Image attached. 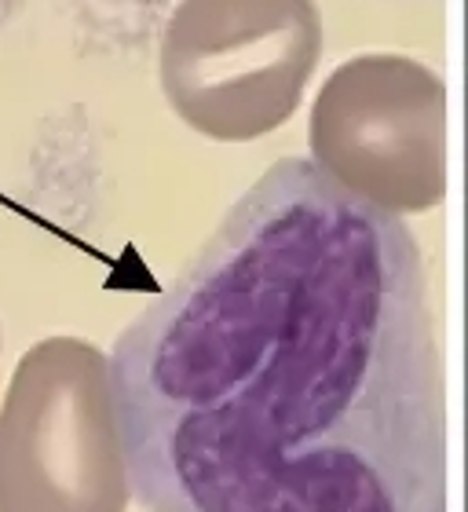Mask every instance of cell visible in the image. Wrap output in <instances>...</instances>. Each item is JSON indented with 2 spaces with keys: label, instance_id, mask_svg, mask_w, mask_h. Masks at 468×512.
Segmentation results:
<instances>
[{
  "label": "cell",
  "instance_id": "6da1fadb",
  "mask_svg": "<svg viewBox=\"0 0 468 512\" xmlns=\"http://www.w3.org/2000/svg\"><path fill=\"white\" fill-rule=\"evenodd\" d=\"M143 512H447V403L403 216L282 158L110 355Z\"/></svg>",
  "mask_w": 468,
  "mask_h": 512
},
{
  "label": "cell",
  "instance_id": "7a4b0ae2",
  "mask_svg": "<svg viewBox=\"0 0 468 512\" xmlns=\"http://www.w3.org/2000/svg\"><path fill=\"white\" fill-rule=\"evenodd\" d=\"M128 502L110 359L81 337L37 341L0 403V512H125Z\"/></svg>",
  "mask_w": 468,
  "mask_h": 512
},
{
  "label": "cell",
  "instance_id": "3957f363",
  "mask_svg": "<svg viewBox=\"0 0 468 512\" xmlns=\"http://www.w3.org/2000/svg\"><path fill=\"white\" fill-rule=\"evenodd\" d=\"M319 55L315 0H180L161 33V92L194 132L249 143L297 114Z\"/></svg>",
  "mask_w": 468,
  "mask_h": 512
},
{
  "label": "cell",
  "instance_id": "277c9868",
  "mask_svg": "<svg viewBox=\"0 0 468 512\" xmlns=\"http://www.w3.org/2000/svg\"><path fill=\"white\" fill-rule=\"evenodd\" d=\"M311 161L384 213H428L447 198V85L399 52L344 59L315 96Z\"/></svg>",
  "mask_w": 468,
  "mask_h": 512
},
{
  "label": "cell",
  "instance_id": "5b68a950",
  "mask_svg": "<svg viewBox=\"0 0 468 512\" xmlns=\"http://www.w3.org/2000/svg\"><path fill=\"white\" fill-rule=\"evenodd\" d=\"M114 4H161V0H114Z\"/></svg>",
  "mask_w": 468,
  "mask_h": 512
}]
</instances>
